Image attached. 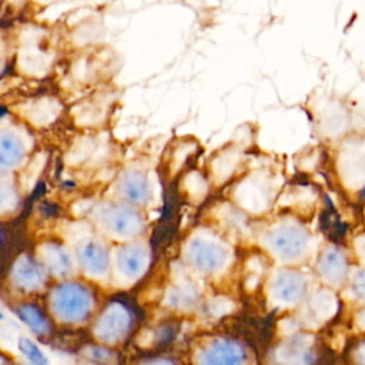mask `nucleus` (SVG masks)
I'll return each mask as SVG.
<instances>
[{
    "label": "nucleus",
    "instance_id": "nucleus-1",
    "mask_svg": "<svg viewBox=\"0 0 365 365\" xmlns=\"http://www.w3.org/2000/svg\"><path fill=\"white\" fill-rule=\"evenodd\" d=\"M93 294L80 282L68 281L56 285L50 292V307L64 322L77 324L88 318L93 309Z\"/></svg>",
    "mask_w": 365,
    "mask_h": 365
},
{
    "label": "nucleus",
    "instance_id": "nucleus-2",
    "mask_svg": "<svg viewBox=\"0 0 365 365\" xmlns=\"http://www.w3.org/2000/svg\"><path fill=\"white\" fill-rule=\"evenodd\" d=\"M133 327V314L121 301H110L98 314L93 335L104 344H117L123 341Z\"/></svg>",
    "mask_w": 365,
    "mask_h": 365
},
{
    "label": "nucleus",
    "instance_id": "nucleus-3",
    "mask_svg": "<svg viewBox=\"0 0 365 365\" xmlns=\"http://www.w3.org/2000/svg\"><path fill=\"white\" fill-rule=\"evenodd\" d=\"M262 241L275 257L297 259L308 247V232L298 224L282 222L267 231Z\"/></svg>",
    "mask_w": 365,
    "mask_h": 365
},
{
    "label": "nucleus",
    "instance_id": "nucleus-4",
    "mask_svg": "<svg viewBox=\"0 0 365 365\" xmlns=\"http://www.w3.org/2000/svg\"><path fill=\"white\" fill-rule=\"evenodd\" d=\"M98 222L101 227L117 237H134L143 232L144 220L128 204L107 202L98 208Z\"/></svg>",
    "mask_w": 365,
    "mask_h": 365
},
{
    "label": "nucleus",
    "instance_id": "nucleus-5",
    "mask_svg": "<svg viewBox=\"0 0 365 365\" xmlns=\"http://www.w3.org/2000/svg\"><path fill=\"white\" fill-rule=\"evenodd\" d=\"M185 257L190 265L201 274L218 272L228 259L227 248L210 238H191L185 247Z\"/></svg>",
    "mask_w": 365,
    "mask_h": 365
},
{
    "label": "nucleus",
    "instance_id": "nucleus-6",
    "mask_svg": "<svg viewBox=\"0 0 365 365\" xmlns=\"http://www.w3.org/2000/svg\"><path fill=\"white\" fill-rule=\"evenodd\" d=\"M195 361L197 365H245L247 351L235 339L217 336L198 349Z\"/></svg>",
    "mask_w": 365,
    "mask_h": 365
},
{
    "label": "nucleus",
    "instance_id": "nucleus-7",
    "mask_svg": "<svg viewBox=\"0 0 365 365\" xmlns=\"http://www.w3.org/2000/svg\"><path fill=\"white\" fill-rule=\"evenodd\" d=\"M77 259L81 268L93 277H103L108 271L110 254L106 245L96 238H86L77 244Z\"/></svg>",
    "mask_w": 365,
    "mask_h": 365
},
{
    "label": "nucleus",
    "instance_id": "nucleus-8",
    "mask_svg": "<svg viewBox=\"0 0 365 365\" xmlns=\"http://www.w3.org/2000/svg\"><path fill=\"white\" fill-rule=\"evenodd\" d=\"M10 277L13 284L26 292L37 291L46 279V268L29 255H20L11 265Z\"/></svg>",
    "mask_w": 365,
    "mask_h": 365
},
{
    "label": "nucleus",
    "instance_id": "nucleus-9",
    "mask_svg": "<svg viewBox=\"0 0 365 365\" xmlns=\"http://www.w3.org/2000/svg\"><path fill=\"white\" fill-rule=\"evenodd\" d=\"M148 251L141 244H125L115 251V268L123 278L137 279L145 271Z\"/></svg>",
    "mask_w": 365,
    "mask_h": 365
},
{
    "label": "nucleus",
    "instance_id": "nucleus-10",
    "mask_svg": "<svg viewBox=\"0 0 365 365\" xmlns=\"http://www.w3.org/2000/svg\"><path fill=\"white\" fill-rule=\"evenodd\" d=\"M307 289V281L302 274L292 269L281 271L272 281V295L278 302L294 304L302 298Z\"/></svg>",
    "mask_w": 365,
    "mask_h": 365
},
{
    "label": "nucleus",
    "instance_id": "nucleus-11",
    "mask_svg": "<svg viewBox=\"0 0 365 365\" xmlns=\"http://www.w3.org/2000/svg\"><path fill=\"white\" fill-rule=\"evenodd\" d=\"M118 190L131 205H145L151 200V187L147 175L140 170L125 171L118 181Z\"/></svg>",
    "mask_w": 365,
    "mask_h": 365
},
{
    "label": "nucleus",
    "instance_id": "nucleus-12",
    "mask_svg": "<svg viewBox=\"0 0 365 365\" xmlns=\"http://www.w3.org/2000/svg\"><path fill=\"white\" fill-rule=\"evenodd\" d=\"M274 359L278 365H311L314 352L305 339L292 338L278 346Z\"/></svg>",
    "mask_w": 365,
    "mask_h": 365
},
{
    "label": "nucleus",
    "instance_id": "nucleus-13",
    "mask_svg": "<svg viewBox=\"0 0 365 365\" xmlns=\"http://www.w3.org/2000/svg\"><path fill=\"white\" fill-rule=\"evenodd\" d=\"M38 257L50 274L56 277H66L71 272V259L66 248L56 242H44L38 247Z\"/></svg>",
    "mask_w": 365,
    "mask_h": 365
},
{
    "label": "nucleus",
    "instance_id": "nucleus-14",
    "mask_svg": "<svg viewBox=\"0 0 365 365\" xmlns=\"http://www.w3.org/2000/svg\"><path fill=\"white\" fill-rule=\"evenodd\" d=\"M319 275L331 284H339L346 274V262L342 254L334 248H328L318 259Z\"/></svg>",
    "mask_w": 365,
    "mask_h": 365
},
{
    "label": "nucleus",
    "instance_id": "nucleus-15",
    "mask_svg": "<svg viewBox=\"0 0 365 365\" xmlns=\"http://www.w3.org/2000/svg\"><path fill=\"white\" fill-rule=\"evenodd\" d=\"M14 312L36 335L46 336L50 334L51 325L46 314L36 304H20L16 307Z\"/></svg>",
    "mask_w": 365,
    "mask_h": 365
},
{
    "label": "nucleus",
    "instance_id": "nucleus-16",
    "mask_svg": "<svg viewBox=\"0 0 365 365\" xmlns=\"http://www.w3.org/2000/svg\"><path fill=\"white\" fill-rule=\"evenodd\" d=\"M197 299H198V292L192 285L187 282L184 284L177 282L167 288L163 301L170 308L188 309L197 302Z\"/></svg>",
    "mask_w": 365,
    "mask_h": 365
},
{
    "label": "nucleus",
    "instance_id": "nucleus-17",
    "mask_svg": "<svg viewBox=\"0 0 365 365\" xmlns=\"http://www.w3.org/2000/svg\"><path fill=\"white\" fill-rule=\"evenodd\" d=\"M24 154V147L21 141L9 133L1 134V141H0V163L3 167L11 168L16 164L20 163Z\"/></svg>",
    "mask_w": 365,
    "mask_h": 365
},
{
    "label": "nucleus",
    "instance_id": "nucleus-18",
    "mask_svg": "<svg viewBox=\"0 0 365 365\" xmlns=\"http://www.w3.org/2000/svg\"><path fill=\"white\" fill-rule=\"evenodd\" d=\"M19 349L31 365H50L47 356L31 339L21 336L19 339Z\"/></svg>",
    "mask_w": 365,
    "mask_h": 365
},
{
    "label": "nucleus",
    "instance_id": "nucleus-19",
    "mask_svg": "<svg viewBox=\"0 0 365 365\" xmlns=\"http://www.w3.org/2000/svg\"><path fill=\"white\" fill-rule=\"evenodd\" d=\"M86 358L98 365H113L115 362V354L106 346H88Z\"/></svg>",
    "mask_w": 365,
    "mask_h": 365
},
{
    "label": "nucleus",
    "instance_id": "nucleus-20",
    "mask_svg": "<svg viewBox=\"0 0 365 365\" xmlns=\"http://www.w3.org/2000/svg\"><path fill=\"white\" fill-rule=\"evenodd\" d=\"M175 334H177V325L167 322V324H161L158 331L154 334V338L157 345H167L174 339Z\"/></svg>",
    "mask_w": 365,
    "mask_h": 365
},
{
    "label": "nucleus",
    "instance_id": "nucleus-21",
    "mask_svg": "<svg viewBox=\"0 0 365 365\" xmlns=\"http://www.w3.org/2000/svg\"><path fill=\"white\" fill-rule=\"evenodd\" d=\"M352 292L361 298L365 299V269H361L356 272L352 281Z\"/></svg>",
    "mask_w": 365,
    "mask_h": 365
},
{
    "label": "nucleus",
    "instance_id": "nucleus-22",
    "mask_svg": "<svg viewBox=\"0 0 365 365\" xmlns=\"http://www.w3.org/2000/svg\"><path fill=\"white\" fill-rule=\"evenodd\" d=\"M141 365H175V364L170 358H150L144 361Z\"/></svg>",
    "mask_w": 365,
    "mask_h": 365
},
{
    "label": "nucleus",
    "instance_id": "nucleus-23",
    "mask_svg": "<svg viewBox=\"0 0 365 365\" xmlns=\"http://www.w3.org/2000/svg\"><path fill=\"white\" fill-rule=\"evenodd\" d=\"M358 356H359V361L361 364L365 365V342L359 346V351H358Z\"/></svg>",
    "mask_w": 365,
    "mask_h": 365
},
{
    "label": "nucleus",
    "instance_id": "nucleus-24",
    "mask_svg": "<svg viewBox=\"0 0 365 365\" xmlns=\"http://www.w3.org/2000/svg\"><path fill=\"white\" fill-rule=\"evenodd\" d=\"M362 322L365 324V312H364V317H362Z\"/></svg>",
    "mask_w": 365,
    "mask_h": 365
}]
</instances>
